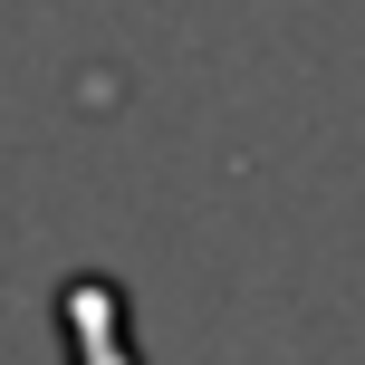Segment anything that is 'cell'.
Instances as JSON below:
<instances>
[{"mask_svg":"<svg viewBox=\"0 0 365 365\" xmlns=\"http://www.w3.org/2000/svg\"><path fill=\"white\" fill-rule=\"evenodd\" d=\"M58 327V365H145V336H135V308L106 269H77L68 289L48 298Z\"/></svg>","mask_w":365,"mask_h":365,"instance_id":"obj_1","label":"cell"}]
</instances>
